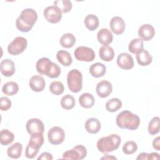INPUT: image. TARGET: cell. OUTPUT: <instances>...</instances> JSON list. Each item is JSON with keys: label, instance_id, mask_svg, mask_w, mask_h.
<instances>
[{"label": "cell", "instance_id": "6da1fadb", "mask_svg": "<svg viewBox=\"0 0 160 160\" xmlns=\"http://www.w3.org/2000/svg\"><path fill=\"white\" fill-rule=\"evenodd\" d=\"M37 19L38 14L35 10L32 8L24 9L16 19V28L21 32H29L32 28Z\"/></svg>", "mask_w": 160, "mask_h": 160}, {"label": "cell", "instance_id": "7a4b0ae2", "mask_svg": "<svg viewBox=\"0 0 160 160\" xmlns=\"http://www.w3.org/2000/svg\"><path fill=\"white\" fill-rule=\"evenodd\" d=\"M116 122L118 126L121 129L136 130L140 124V119L138 115L125 110L118 114Z\"/></svg>", "mask_w": 160, "mask_h": 160}, {"label": "cell", "instance_id": "3957f363", "mask_svg": "<svg viewBox=\"0 0 160 160\" xmlns=\"http://www.w3.org/2000/svg\"><path fill=\"white\" fill-rule=\"evenodd\" d=\"M36 68L40 74L46 75L51 78H56L61 74L60 67L48 58L39 59L36 62Z\"/></svg>", "mask_w": 160, "mask_h": 160}, {"label": "cell", "instance_id": "277c9868", "mask_svg": "<svg viewBox=\"0 0 160 160\" xmlns=\"http://www.w3.org/2000/svg\"><path fill=\"white\" fill-rule=\"evenodd\" d=\"M121 142V137L116 134L100 138L97 142V148L101 152L108 153L116 150Z\"/></svg>", "mask_w": 160, "mask_h": 160}, {"label": "cell", "instance_id": "5b68a950", "mask_svg": "<svg viewBox=\"0 0 160 160\" xmlns=\"http://www.w3.org/2000/svg\"><path fill=\"white\" fill-rule=\"evenodd\" d=\"M67 83L69 89L72 92H79L82 88V73L76 69L71 70L67 75Z\"/></svg>", "mask_w": 160, "mask_h": 160}, {"label": "cell", "instance_id": "8992f818", "mask_svg": "<svg viewBox=\"0 0 160 160\" xmlns=\"http://www.w3.org/2000/svg\"><path fill=\"white\" fill-rule=\"evenodd\" d=\"M28 42L26 38L18 36L9 44L8 46V51L11 55H18L22 53L27 48Z\"/></svg>", "mask_w": 160, "mask_h": 160}, {"label": "cell", "instance_id": "52a82bcc", "mask_svg": "<svg viewBox=\"0 0 160 160\" xmlns=\"http://www.w3.org/2000/svg\"><path fill=\"white\" fill-rule=\"evenodd\" d=\"M87 155L86 148L82 145H77L72 149L66 151L62 154V159L81 160L83 159Z\"/></svg>", "mask_w": 160, "mask_h": 160}, {"label": "cell", "instance_id": "ba28073f", "mask_svg": "<svg viewBox=\"0 0 160 160\" xmlns=\"http://www.w3.org/2000/svg\"><path fill=\"white\" fill-rule=\"evenodd\" d=\"M74 55L76 59L79 61L91 62L95 58L94 51L86 46L78 47L74 52Z\"/></svg>", "mask_w": 160, "mask_h": 160}, {"label": "cell", "instance_id": "9c48e42d", "mask_svg": "<svg viewBox=\"0 0 160 160\" xmlns=\"http://www.w3.org/2000/svg\"><path fill=\"white\" fill-rule=\"evenodd\" d=\"M43 15L47 21L52 24L59 22L62 18V12L54 5L46 7L44 10Z\"/></svg>", "mask_w": 160, "mask_h": 160}, {"label": "cell", "instance_id": "30bf717a", "mask_svg": "<svg viewBox=\"0 0 160 160\" xmlns=\"http://www.w3.org/2000/svg\"><path fill=\"white\" fill-rule=\"evenodd\" d=\"M49 142L54 145L61 144L65 138V132L61 128L54 126L51 128L48 133Z\"/></svg>", "mask_w": 160, "mask_h": 160}, {"label": "cell", "instance_id": "8fae6325", "mask_svg": "<svg viewBox=\"0 0 160 160\" xmlns=\"http://www.w3.org/2000/svg\"><path fill=\"white\" fill-rule=\"evenodd\" d=\"M27 132L31 135L36 132L43 133L44 131V125L43 122L38 118L29 119L26 124Z\"/></svg>", "mask_w": 160, "mask_h": 160}, {"label": "cell", "instance_id": "7c38bea8", "mask_svg": "<svg viewBox=\"0 0 160 160\" xmlns=\"http://www.w3.org/2000/svg\"><path fill=\"white\" fill-rule=\"evenodd\" d=\"M117 64L120 68L128 70L132 69L134 64L131 55L127 52H122L117 58Z\"/></svg>", "mask_w": 160, "mask_h": 160}, {"label": "cell", "instance_id": "4fadbf2b", "mask_svg": "<svg viewBox=\"0 0 160 160\" xmlns=\"http://www.w3.org/2000/svg\"><path fill=\"white\" fill-rule=\"evenodd\" d=\"M96 91L97 94L101 98H107L112 91V84L106 80L101 81L97 84Z\"/></svg>", "mask_w": 160, "mask_h": 160}, {"label": "cell", "instance_id": "5bb4252c", "mask_svg": "<svg viewBox=\"0 0 160 160\" xmlns=\"http://www.w3.org/2000/svg\"><path fill=\"white\" fill-rule=\"evenodd\" d=\"M155 34L153 26L149 24H144L140 26L138 29V36L142 40L148 41L151 40Z\"/></svg>", "mask_w": 160, "mask_h": 160}, {"label": "cell", "instance_id": "9a60e30c", "mask_svg": "<svg viewBox=\"0 0 160 160\" xmlns=\"http://www.w3.org/2000/svg\"><path fill=\"white\" fill-rule=\"evenodd\" d=\"M111 31L116 34H121L124 32L126 24L124 19L119 16L113 17L109 23Z\"/></svg>", "mask_w": 160, "mask_h": 160}, {"label": "cell", "instance_id": "2e32d148", "mask_svg": "<svg viewBox=\"0 0 160 160\" xmlns=\"http://www.w3.org/2000/svg\"><path fill=\"white\" fill-rule=\"evenodd\" d=\"M0 71L2 74L6 77L12 76L16 71L14 62L9 59L2 60L0 63Z\"/></svg>", "mask_w": 160, "mask_h": 160}, {"label": "cell", "instance_id": "e0dca14e", "mask_svg": "<svg viewBox=\"0 0 160 160\" xmlns=\"http://www.w3.org/2000/svg\"><path fill=\"white\" fill-rule=\"evenodd\" d=\"M29 85L33 91L41 92L45 88L46 82L42 76L34 75L31 78L29 81Z\"/></svg>", "mask_w": 160, "mask_h": 160}, {"label": "cell", "instance_id": "ac0fdd59", "mask_svg": "<svg viewBox=\"0 0 160 160\" xmlns=\"http://www.w3.org/2000/svg\"><path fill=\"white\" fill-rule=\"evenodd\" d=\"M44 136L42 133L36 132L31 134L29 141L28 144V146L34 149L39 151L40 148L44 143Z\"/></svg>", "mask_w": 160, "mask_h": 160}, {"label": "cell", "instance_id": "d6986e66", "mask_svg": "<svg viewBox=\"0 0 160 160\" xmlns=\"http://www.w3.org/2000/svg\"><path fill=\"white\" fill-rule=\"evenodd\" d=\"M98 41L104 46H108L113 39V36L111 31L107 28H102L97 34Z\"/></svg>", "mask_w": 160, "mask_h": 160}, {"label": "cell", "instance_id": "ffe728a7", "mask_svg": "<svg viewBox=\"0 0 160 160\" xmlns=\"http://www.w3.org/2000/svg\"><path fill=\"white\" fill-rule=\"evenodd\" d=\"M136 58L138 63L142 66H146L150 64L152 61V58L149 52L147 50L143 49L136 53Z\"/></svg>", "mask_w": 160, "mask_h": 160}, {"label": "cell", "instance_id": "44dd1931", "mask_svg": "<svg viewBox=\"0 0 160 160\" xmlns=\"http://www.w3.org/2000/svg\"><path fill=\"white\" fill-rule=\"evenodd\" d=\"M101 122L98 119L95 118H89L85 123L86 130L91 134L98 133L101 129Z\"/></svg>", "mask_w": 160, "mask_h": 160}, {"label": "cell", "instance_id": "7402d4cb", "mask_svg": "<svg viewBox=\"0 0 160 160\" xmlns=\"http://www.w3.org/2000/svg\"><path fill=\"white\" fill-rule=\"evenodd\" d=\"M106 72V66L101 62L94 63L89 68V72L94 78L102 77L105 74Z\"/></svg>", "mask_w": 160, "mask_h": 160}, {"label": "cell", "instance_id": "603a6c76", "mask_svg": "<svg viewBox=\"0 0 160 160\" xmlns=\"http://www.w3.org/2000/svg\"><path fill=\"white\" fill-rule=\"evenodd\" d=\"M95 102L94 96L89 92L82 94L79 98V103L84 108L89 109L92 108Z\"/></svg>", "mask_w": 160, "mask_h": 160}, {"label": "cell", "instance_id": "cb8c5ba5", "mask_svg": "<svg viewBox=\"0 0 160 160\" xmlns=\"http://www.w3.org/2000/svg\"><path fill=\"white\" fill-rule=\"evenodd\" d=\"M100 58L104 61H111L114 57V51L112 47L102 46L99 50Z\"/></svg>", "mask_w": 160, "mask_h": 160}, {"label": "cell", "instance_id": "d4e9b609", "mask_svg": "<svg viewBox=\"0 0 160 160\" xmlns=\"http://www.w3.org/2000/svg\"><path fill=\"white\" fill-rule=\"evenodd\" d=\"M22 146L19 142H15L10 146L7 149L8 156L12 159H18L21 157Z\"/></svg>", "mask_w": 160, "mask_h": 160}, {"label": "cell", "instance_id": "484cf974", "mask_svg": "<svg viewBox=\"0 0 160 160\" xmlns=\"http://www.w3.org/2000/svg\"><path fill=\"white\" fill-rule=\"evenodd\" d=\"M56 58L58 61L64 66H69L72 62V59L69 52L65 50H60L57 52Z\"/></svg>", "mask_w": 160, "mask_h": 160}, {"label": "cell", "instance_id": "4316f807", "mask_svg": "<svg viewBox=\"0 0 160 160\" xmlns=\"http://www.w3.org/2000/svg\"><path fill=\"white\" fill-rule=\"evenodd\" d=\"M99 19L98 18L92 14H90L86 16L84 19V24L87 29L90 31H94L99 26Z\"/></svg>", "mask_w": 160, "mask_h": 160}, {"label": "cell", "instance_id": "83f0119b", "mask_svg": "<svg viewBox=\"0 0 160 160\" xmlns=\"http://www.w3.org/2000/svg\"><path fill=\"white\" fill-rule=\"evenodd\" d=\"M59 42L62 47L65 48H70L74 45L76 42V38L72 33L68 32L64 34L61 36Z\"/></svg>", "mask_w": 160, "mask_h": 160}, {"label": "cell", "instance_id": "f1b7e54d", "mask_svg": "<svg viewBox=\"0 0 160 160\" xmlns=\"http://www.w3.org/2000/svg\"><path fill=\"white\" fill-rule=\"evenodd\" d=\"M2 91L6 95L12 96L18 92L19 86L18 83L14 81H9L4 84L2 88Z\"/></svg>", "mask_w": 160, "mask_h": 160}, {"label": "cell", "instance_id": "f546056e", "mask_svg": "<svg viewBox=\"0 0 160 160\" xmlns=\"http://www.w3.org/2000/svg\"><path fill=\"white\" fill-rule=\"evenodd\" d=\"M14 139V134L7 129H4L0 132V142L3 146L11 144Z\"/></svg>", "mask_w": 160, "mask_h": 160}, {"label": "cell", "instance_id": "4dcf8cb0", "mask_svg": "<svg viewBox=\"0 0 160 160\" xmlns=\"http://www.w3.org/2000/svg\"><path fill=\"white\" fill-rule=\"evenodd\" d=\"M143 41L140 38H135L132 39L128 45L129 51L133 54H136L143 49Z\"/></svg>", "mask_w": 160, "mask_h": 160}, {"label": "cell", "instance_id": "1f68e13d", "mask_svg": "<svg viewBox=\"0 0 160 160\" xmlns=\"http://www.w3.org/2000/svg\"><path fill=\"white\" fill-rule=\"evenodd\" d=\"M76 104L74 98L70 94H66L61 99V107L66 110L72 109Z\"/></svg>", "mask_w": 160, "mask_h": 160}, {"label": "cell", "instance_id": "d6a6232c", "mask_svg": "<svg viewBox=\"0 0 160 160\" xmlns=\"http://www.w3.org/2000/svg\"><path fill=\"white\" fill-rule=\"evenodd\" d=\"M122 107V102L118 98H112L106 103V109L108 111L114 112Z\"/></svg>", "mask_w": 160, "mask_h": 160}, {"label": "cell", "instance_id": "836d02e7", "mask_svg": "<svg viewBox=\"0 0 160 160\" xmlns=\"http://www.w3.org/2000/svg\"><path fill=\"white\" fill-rule=\"evenodd\" d=\"M54 6H57L62 13L69 12L72 7L71 1L69 0H58L54 2Z\"/></svg>", "mask_w": 160, "mask_h": 160}, {"label": "cell", "instance_id": "e575fe53", "mask_svg": "<svg viewBox=\"0 0 160 160\" xmlns=\"http://www.w3.org/2000/svg\"><path fill=\"white\" fill-rule=\"evenodd\" d=\"M159 118L158 116L154 117L149 122L148 132L151 135H155L159 131Z\"/></svg>", "mask_w": 160, "mask_h": 160}, {"label": "cell", "instance_id": "d590c367", "mask_svg": "<svg viewBox=\"0 0 160 160\" xmlns=\"http://www.w3.org/2000/svg\"><path fill=\"white\" fill-rule=\"evenodd\" d=\"M64 90V85L60 81H52L49 86V91L52 94L54 95H61L63 93Z\"/></svg>", "mask_w": 160, "mask_h": 160}, {"label": "cell", "instance_id": "8d00e7d4", "mask_svg": "<svg viewBox=\"0 0 160 160\" xmlns=\"http://www.w3.org/2000/svg\"><path fill=\"white\" fill-rule=\"evenodd\" d=\"M138 150V144L133 141L126 142L122 146V151L126 154H132Z\"/></svg>", "mask_w": 160, "mask_h": 160}, {"label": "cell", "instance_id": "74e56055", "mask_svg": "<svg viewBox=\"0 0 160 160\" xmlns=\"http://www.w3.org/2000/svg\"><path fill=\"white\" fill-rule=\"evenodd\" d=\"M11 101L8 98L1 97L0 98V109L1 111H8L11 107Z\"/></svg>", "mask_w": 160, "mask_h": 160}, {"label": "cell", "instance_id": "f35d334b", "mask_svg": "<svg viewBox=\"0 0 160 160\" xmlns=\"http://www.w3.org/2000/svg\"><path fill=\"white\" fill-rule=\"evenodd\" d=\"M53 159L52 158V156L51 153L49 152H42L38 158V160H52Z\"/></svg>", "mask_w": 160, "mask_h": 160}, {"label": "cell", "instance_id": "ab89813d", "mask_svg": "<svg viewBox=\"0 0 160 160\" xmlns=\"http://www.w3.org/2000/svg\"><path fill=\"white\" fill-rule=\"evenodd\" d=\"M152 147L157 151L160 150V138L158 136L155 139H154L152 141Z\"/></svg>", "mask_w": 160, "mask_h": 160}, {"label": "cell", "instance_id": "60d3db41", "mask_svg": "<svg viewBox=\"0 0 160 160\" xmlns=\"http://www.w3.org/2000/svg\"><path fill=\"white\" fill-rule=\"evenodd\" d=\"M159 154L157 152H151L148 154V159H159Z\"/></svg>", "mask_w": 160, "mask_h": 160}, {"label": "cell", "instance_id": "b9f144b4", "mask_svg": "<svg viewBox=\"0 0 160 160\" xmlns=\"http://www.w3.org/2000/svg\"><path fill=\"white\" fill-rule=\"evenodd\" d=\"M148 154L149 153L147 152H142L141 154H139L138 157L136 158V159H148Z\"/></svg>", "mask_w": 160, "mask_h": 160}, {"label": "cell", "instance_id": "7bdbcfd3", "mask_svg": "<svg viewBox=\"0 0 160 160\" xmlns=\"http://www.w3.org/2000/svg\"><path fill=\"white\" fill-rule=\"evenodd\" d=\"M117 159V158L116 157L114 156H109L108 154H106V156H104L101 158V159Z\"/></svg>", "mask_w": 160, "mask_h": 160}]
</instances>
